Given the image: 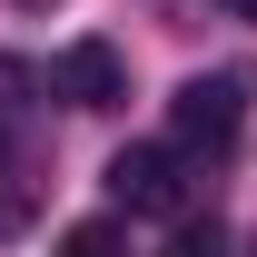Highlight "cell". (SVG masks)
Returning <instances> with one entry per match:
<instances>
[{"label":"cell","mask_w":257,"mask_h":257,"mask_svg":"<svg viewBox=\"0 0 257 257\" xmlns=\"http://www.w3.org/2000/svg\"><path fill=\"white\" fill-rule=\"evenodd\" d=\"M247 119V69H218V79H188V89L168 99V139L178 149H227Z\"/></svg>","instance_id":"cell-1"},{"label":"cell","mask_w":257,"mask_h":257,"mask_svg":"<svg viewBox=\"0 0 257 257\" xmlns=\"http://www.w3.org/2000/svg\"><path fill=\"white\" fill-rule=\"evenodd\" d=\"M227 10H237V20H257V0H227Z\"/></svg>","instance_id":"cell-8"},{"label":"cell","mask_w":257,"mask_h":257,"mask_svg":"<svg viewBox=\"0 0 257 257\" xmlns=\"http://www.w3.org/2000/svg\"><path fill=\"white\" fill-rule=\"evenodd\" d=\"M168 257H227L218 218H178V237H168Z\"/></svg>","instance_id":"cell-7"},{"label":"cell","mask_w":257,"mask_h":257,"mask_svg":"<svg viewBox=\"0 0 257 257\" xmlns=\"http://www.w3.org/2000/svg\"><path fill=\"white\" fill-rule=\"evenodd\" d=\"M60 257H128V227H119V218H79V227L60 237Z\"/></svg>","instance_id":"cell-4"},{"label":"cell","mask_w":257,"mask_h":257,"mask_svg":"<svg viewBox=\"0 0 257 257\" xmlns=\"http://www.w3.org/2000/svg\"><path fill=\"white\" fill-rule=\"evenodd\" d=\"M60 89L79 99V109H119L128 99V60L109 50V40H69L60 50Z\"/></svg>","instance_id":"cell-2"},{"label":"cell","mask_w":257,"mask_h":257,"mask_svg":"<svg viewBox=\"0 0 257 257\" xmlns=\"http://www.w3.org/2000/svg\"><path fill=\"white\" fill-rule=\"evenodd\" d=\"M30 10H40V0H30Z\"/></svg>","instance_id":"cell-9"},{"label":"cell","mask_w":257,"mask_h":257,"mask_svg":"<svg viewBox=\"0 0 257 257\" xmlns=\"http://www.w3.org/2000/svg\"><path fill=\"white\" fill-rule=\"evenodd\" d=\"M30 198H40V178H30V168H0V237L30 218Z\"/></svg>","instance_id":"cell-6"},{"label":"cell","mask_w":257,"mask_h":257,"mask_svg":"<svg viewBox=\"0 0 257 257\" xmlns=\"http://www.w3.org/2000/svg\"><path fill=\"white\" fill-rule=\"evenodd\" d=\"M109 198L119 208H178V159L168 149H119L109 159Z\"/></svg>","instance_id":"cell-3"},{"label":"cell","mask_w":257,"mask_h":257,"mask_svg":"<svg viewBox=\"0 0 257 257\" xmlns=\"http://www.w3.org/2000/svg\"><path fill=\"white\" fill-rule=\"evenodd\" d=\"M30 89H40V69L0 50V128H10V119H20V109H30Z\"/></svg>","instance_id":"cell-5"}]
</instances>
